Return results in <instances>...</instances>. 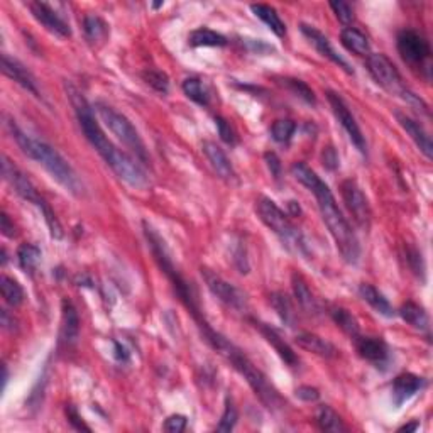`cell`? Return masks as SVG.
Wrapping results in <instances>:
<instances>
[{
	"label": "cell",
	"mask_w": 433,
	"mask_h": 433,
	"mask_svg": "<svg viewBox=\"0 0 433 433\" xmlns=\"http://www.w3.org/2000/svg\"><path fill=\"white\" fill-rule=\"evenodd\" d=\"M251 321L254 324V327H256L259 332L262 333V337L266 338L267 343H271V346L274 347V351L278 352V356L283 359V363L288 365V368H298L300 365V359H298V356L294 354V351L292 347L288 346L287 342H284V338L279 336V332L276 328L271 327V325L262 324V321H259L256 319H251Z\"/></svg>",
	"instance_id": "ac0fdd59"
},
{
	"label": "cell",
	"mask_w": 433,
	"mask_h": 433,
	"mask_svg": "<svg viewBox=\"0 0 433 433\" xmlns=\"http://www.w3.org/2000/svg\"><path fill=\"white\" fill-rule=\"evenodd\" d=\"M2 175L4 180L11 185V188L14 190L21 198H24L26 202L29 203H34L36 207L41 210L44 220H46V224L49 227V232H51V237L53 239L63 237V229H61V224L58 222L55 212H53V210L49 208V205L44 202L41 196H39L38 190H36V186L33 185V181H31L11 159L6 158V156L2 158Z\"/></svg>",
	"instance_id": "9c48e42d"
},
{
	"label": "cell",
	"mask_w": 433,
	"mask_h": 433,
	"mask_svg": "<svg viewBox=\"0 0 433 433\" xmlns=\"http://www.w3.org/2000/svg\"><path fill=\"white\" fill-rule=\"evenodd\" d=\"M330 9L333 11V14L342 24H352L356 21L354 16V9H352L347 2H341V0H336V2L328 4Z\"/></svg>",
	"instance_id": "b9f144b4"
},
{
	"label": "cell",
	"mask_w": 433,
	"mask_h": 433,
	"mask_svg": "<svg viewBox=\"0 0 433 433\" xmlns=\"http://www.w3.org/2000/svg\"><path fill=\"white\" fill-rule=\"evenodd\" d=\"M256 213L261 218L262 224L273 232L289 252L301 257L310 256V249H308L305 235L301 234L300 229L289 220V215H287L273 200L267 198V196H259L256 202Z\"/></svg>",
	"instance_id": "8992f818"
},
{
	"label": "cell",
	"mask_w": 433,
	"mask_h": 433,
	"mask_svg": "<svg viewBox=\"0 0 433 433\" xmlns=\"http://www.w3.org/2000/svg\"><path fill=\"white\" fill-rule=\"evenodd\" d=\"M188 44L193 48H222L227 44L224 34L208 28H198L191 31L188 36Z\"/></svg>",
	"instance_id": "f1b7e54d"
},
{
	"label": "cell",
	"mask_w": 433,
	"mask_h": 433,
	"mask_svg": "<svg viewBox=\"0 0 433 433\" xmlns=\"http://www.w3.org/2000/svg\"><path fill=\"white\" fill-rule=\"evenodd\" d=\"M296 132V124L289 119H281L271 126V137L279 144H288Z\"/></svg>",
	"instance_id": "74e56055"
},
{
	"label": "cell",
	"mask_w": 433,
	"mask_h": 433,
	"mask_svg": "<svg viewBox=\"0 0 433 433\" xmlns=\"http://www.w3.org/2000/svg\"><path fill=\"white\" fill-rule=\"evenodd\" d=\"M222 346H224L222 349H217L218 354L224 357L227 363L247 381V385L251 386L254 395L257 396L259 401H261L267 410H271V412H279V410H283L284 406H287V401L283 400L279 391L273 386V383L267 379V376L261 369H257L256 365L251 363V359H249L239 347H235L234 343L227 341V338Z\"/></svg>",
	"instance_id": "5b68a950"
},
{
	"label": "cell",
	"mask_w": 433,
	"mask_h": 433,
	"mask_svg": "<svg viewBox=\"0 0 433 433\" xmlns=\"http://www.w3.org/2000/svg\"><path fill=\"white\" fill-rule=\"evenodd\" d=\"M271 305L276 310V314L283 321L284 325H288V327H293L294 325V308L292 305V300H289V296L287 293H273L271 294Z\"/></svg>",
	"instance_id": "e575fe53"
},
{
	"label": "cell",
	"mask_w": 433,
	"mask_h": 433,
	"mask_svg": "<svg viewBox=\"0 0 433 433\" xmlns=\"http://www.w3.org/2000/svg\"><path fill=\"white\" fill-rule=\"evenodd\" d=\"M294 395L301 401H306V403H314V401H319L320 398V391L314 386H300L294 391Z\"/></svg>",
	"instance_id": "f6af8a7d"
},
{
	"label": "cell",
	"mask_w": 433,
	"mask_h": 433,
	"mask_svg": "<svg viewBox=\"0 0 433 433\" xmlns=\"http://www.w3.org/2000/svg\"><path fill=\"white\" fill-rule=\"evenodd\" d=\"M427 386V381L422 376H417L413 373H403L392 381V401L396 406H401L408 400H412L417 392H419Z\"/></svg>",
	"instance_id": "ffe728a7"
},
{
	"label": "cell",
	"mask_w": 433,
	"mask_h": 433,
	"mask_svg": "<svg viewBox=\"0 0 433 433\" xmlns=\"http://www.w3.org/2000/svg\"><path fill=\"white\" fill-rule=\"evenodd\" d=\"M202 278L213 296H217L224 305L237 311H244L245 308H247V298H245V294L240 292L239 288H235L234 284H230L229 281H225L222 276L213 273L208 267H202Z\"/></svg>",
	"instance_id": "4fadbf2b"
},
{
	"label": "cell",
	"mask_w": 433,
	"mask_h": 433,
	"mask_svg": "<svg viewBox=\"0 0 433 433\" xmlns=\"http://www.w3.org/2000/svg\"><path fill=\"white\" fill-rule=\"evenodd\" d=\"M83 33L87 41L98 46V44H104L109 39V24L98 16H87L83 19Z\"/></svg>",
	"instance_id": "4316f807"
},
{
	"label": "cell",
	"mask_w": 433,
	"mask_h": 433,
	"mask_svg": "<svg viewBox=\"0 0 433 433\" xmlns=\"http://www.w3.org/2000/svg\"><path fill=\"white\" fill-rule=\"evenodd\" d=\"M2 71L7 78H11L12 82H16L19 87L24 88L26 92H29L31 95H34L36 98H43L41 90H39L38 82H36L34 75L26 68L24 65L21 63L19 60L16 58L4 55L2 56Z\"/></svg>",
	"instance_id": "e0dca14e"
},
{
	"label": "cell",
	"mask_w": 433,
	"mask_h": 433,
	"mask_svg": "<svg viewBox=\"0 0 433 433\" xmlns=\"http://www.w3.org/2000/svg\"><path fill=\"white\" fill-rule=\"evenodd\" d=\"M406 259H408V264L413 269V273H423L422 254H419L417 249H408V251H406Z\"/></svg>",
	"instance_id": "c3c4849f"
},
{
	"label": "cell",
	"mask_w": 433,
	"mask_h": 433,
	"mask_svg": "<svg viewBox=\"0 0 433 433\" xmlns=\"http://www.w3.org/2000/svg\"><path fill=\"white\" fill-rule=\"evenodd\" d=\"M292 287H293V293H294V298H296L298 305H300L303 310L306 311V314H316V311L320 310L319 303H316V298L314 296V293H311V289L306 284V281L303 279L300 274L294 273L292 276Z\"/></svg>",
	"instance_id": "d4e9b609"
},
{
	"label": "cell",
	"mask_w": 433,
	"mask_h": 433,
	"mask_svg": "<svg viewBox=\"0 0 433 433\" xmlns=\"http://www.w3.org/2000/svg\"><path fill=\"white\" fill-rule=\"evenodd\" d=\"M66 417H68V422L70 425L75 428V430H85V432H90V427H87L83 423L82 417H80L77 408H75L73 405H68L66 406Z\"/></svg>",
	"instance_id": "ee69618b"
},
{
	"label": "cell",
	"mask_w": 433,
	"mask_h": 433,
	"mask_svg": "<svg viewBox=\"0 0 433 433\" xmlns=\"http://www.w3.org/2000/svg\"><path fill=\"white\" fill-rule=\"evenodd\" d=\"M215 127L218 131V136H220V139L225 142V144H230V146H235L237 144L239 137H237V132H235V129L230 126V122L224 117H220V115H217L215 119Z\"/></svg>",
	"instance_id": "60d3db41"
},
{
	"label": "cell",
	"mask_w": 433,
	"mask_h": 433,
	"mask_svg": "<svg viewBox=\"0 0 433 433\" xmlns=\"http://www.w3.org/2000/svg\"><path fill=\"white\" fill-rule=\"evenodd\" d=\"M93 109H95L98 117L104 122V126L109 129L127 149H131V153L136 156V159L139 161V163H149V154H147L144 141H142L139 131L134 127V124L126 115L120 114L119 110H115L114 107L105 104V102H95Z\"/></svg>",
	"instance_id": "ba28073f"
},
{
	"label": "cell",
	"mask_w": 433,
	"mask_h": 433,
	"mask_svg": "<svg viewBox=\"0 0 433 433\" xmlns=\"http://www.w3.org/2000/svg\"><path fill=\"white\" fill-rule=\"evenodd\" d=\"M419 428V423L418 422H413V423H408V425H403L400 428V432H417Z\"/></svg>",
	"instance_id": "f5cc1de1"
},
{
	"label": "cell",
	"mask_w": 433,
	"mask_h": 433,
	"mask_svg": "<svg viewBox=\"0 0 433 433\" xmlns=\"http://www.w3.org/2000/svg\"><path fill=\"white\" fill-rule=\"evenodd\" d=\"M203 154L207 156L210 166L213 168V171L217 173L218 176L224 178V180H234L235 178V171L234 166H232L230 159L227 158V154L224 153V149H222L220 146H217L215 142H203L202 146Z\"/></svg>",
	"instance_id": "7402d4cb"
},
{
	"label": "cell",
	"mask_w": 433,
	"mask_h": 433,
	"mask_svg": "<svg viewBox=\"0 0 433 433\" xmlns=\"http://www.w3.org/2000/svg\"><path fill=\"white\" fill-rule=\"evenodd\" d=\"M80 337V316L77 308L68 298L61 301V328L60 343L65 347H71L78 342Z\"/></svg>",
	"instance_id": "d6986e66"
},
{
	"label": "cell",
	"mask_w": 433,
	"mask_h": 433,
	"mask_svg": "<svg viewBox=\"0 0 433 433\" xmlns=\"http://www.w3.org/2000/svg\"><path fill=\"white\" fill-rule=\"evenodd\" d=\"M0 292H2L4 301H6L9 306L16 308L24 303V289H22V287L16 279L9 278L6 274L0 278Z\"/></svg>",
	"instance_id": "d6a6232c"
},
{
	"label": "cell",
	"mask_w": 433,
	"mask_h": 433,
	"mask_svg": "<svg viewBox=\"0 0 433 433\" xmlns=\"http://www.w3.org/2000/svg\"><path fill=\"white\" fill-rule=\"evenodd\" d=\"M352 341H354L357 354L376 368H386L391 363V351L383 338L364 337L359 333V336L352 337Z\"/></svg>",
	"instance_id": "5bb4252c"
},
{
	"label": "cell",
	"mask_w": 433,
	"mask_h": 433,
	"mask_svg": "<svg viewBox=\"0 0 433 433\" xmlns=\"http://www.w3.org/2000/svg\"><path fill=\"white\" fill-rule=\"evenodd\" d=\"M9 131L12 134V139L16 141V144L21 147V151L28 156L29 159L36 161L46 171L51 175L55 180L60 183L66 191L73 195H80L83 191V185L80 181V178L75 171L73 166L61 156L53 146H49L48 142L36 139V137L26 134L22 129L17 126L16 120H9Z\"/></svg>",
	"instance_id": "3957f363"
},
{
	"label": "cell",
	"mask_w": 433,
	"mask_h": 433,
	"mask_svg": "<svg viewBox=\"0 0 433 433\" xmlns=\"http://www.w3.org/2000/svg\"><path fill=\"white\" fill-rule=\"evenodd\" d=\"M237 419H239L237 410H235V406L232 405V401L227 398L225 410H224V413H222L220 422H218V425H217V432H224V433L232 432L235 428V425H237Z\"/></svg>",
	"instance_id": "ab89813d"
},
{
	"label": "cell",
	"mask_w": 433,
	"mask_h": 433,
	"mask_svg": "<svg viewBox=\"0 0 433 433\" xmlns=\"http://www.w3.org/2000/svg\"><path fill=\"white\" fill-rule=\"evenodd\" d=\"M395 117H396V120H398L400 126L403 127V131L408 134L410 137H412V141L417 144L418 149L422 151V154L425 156L427 159H432L433 144H432L430 136H428V132L423 129L422 124L403 112H395Z\"/></svg>",
	"instance_id": "44dd1931"
},
{
	"label": "cell",
	"mask_w": 433,
	"mask_h": 433,
	"mask_svg": "<svg viewBox=\"0 0 433 433\" xmlns=\"http://www.w3.org/2000/svg\"><path fill=\"white\" fill-rule=\"evenodd\" d=\"M316 423H319L320 430L324 432H332V433H341L347 432V427L343 425L342 418L336 413V410H332L327 405H321L316 410Z\"/></svg>",
	"instance_id": "4dcf8cb0"
},
{
	"label": "cell",
	"mask_w": 433,
	"mask_h": 433,
	"mask_svg": "<svg viewBox=\"0 0 433 433\" xmlns=\"http://www.w3.org/2000/svg\"><path fill=\"white\" fill-rule=\"evenodd\" d=\"M264 161H266L267 168H269L271 175H273L274 180H279L281 173H283V166H281V161H279L278 156H276L274 153H266Z\"/></svg>",
	"instance_id": "bcb514c9"
},
{
	"label": "cell",
	"mask_w": 433,
	"mask_h": 433,
	"mask_svg": "<svg viewBox=\"0 0 433 433\" xmlns=\"http://www.w3.org/2000/svg\"><path fill=\"white\" fill-rule=\"evenodd\" d=\"M396 46H398L400 56L406 65H410V68L418 70L419 73H423V77L430 80L432 48L425 36L419 34L418 31L405 29L398 34Z\"/></svg>",
	"instance_id": "30bf717a"
},
{
	"label": "cell",
	"mask_w": 433,
	"mask_h": 433,
	"mask_svg": "<svg viewBox=\"0 0 433 433\" xmlns=\"http://www.w3.org/2000/svg\"><path fill=\"white\" fill-rule=\"evenodd\" d=\"M292 175L294 176V180L300 181L305 188L315 195L321 213V220L327 225L343 261L349 262V264H357L360 257L359 240H357V235L352 230L349 220L343 217L336 196L328 188L327 183L321 181L320 176L305 163H294L292 166Z\"/></svg>",
	"instance_id": "7a4b0ae2"
},
{
	"label": "cell",
	"mask_w": 433,
	"mask_h": 433,
	"mask_svg": "<svg viewBox=\"0 0 433 433\" xmlns=\"http://www.w3.org/2000/svg\"><path fill=\"white\" fill-rule=\"evenodd\" d=\"M400 315L406 324L412 325L413 328L419 330V332H427L430 328V319H428L427 310L422 305H418V303L406 301L400 308Z\"/></svg>",
	"instance_id": "484cf974"
},
{
	"label": "cell",
	"mask_w": 433,
	"mask_h": 433,
	"mask_svg": "<svg viewBox=\"0 0 433 433\" xmlns=\"http://www.w3.org/2000/svg\"><path fill=\"white\" fill-rule=\"evenodd\" d=\"M330 316H332V320L336 321L337 327H341L351 338L360 333L359 321H357L356 316L352 315L349 310H346V308L333 306L332 310H330Z\"/></svg>",
	"instance_id": "836d02e7"
},
{
	"label": "cell",
	"mask_w": 433,
	"mask_h": 433,
	"mask_svg": "<svg viewBox=\"0 0 433 433\" xmlns=\"http://www.w3.org/2000/svg\"><path fill=\"white\" fill-rule=\"evenodd\" d=\"M327 100H328L330 107H332L333 115H336L338 124L343 127V131L347 132V136H349L352 144L357 147L359 153L368 154V142H365L364 134H363V131H360L359 124H357L354 114L351 112L349 105L346 104V100H343V98L333 90H327Z\"/></svg>",
	"instance_id": "8fae6325"
},
{
	"label": "cell",
	"mask_w": 433,
	"mask_h": 433,
	"mask_svg": "<svg viewBox=\"0 0 433 433\" xmlns=\"http://www.w3.org/2000/svg\"><path fill=\"white\" fill-rule=\"evenodd\" d=\"M365 68H368L369 75L374 78V82H376L379 87L385 88L391 95L401 97L406 104L412 105L413 109L428 115V105L418 95H415L408 87H405L398 68H396L395 63H392L386 55H383V53H373V55H369L368 60H365Z\"/></svg>",
	"instance_id": "52a82bcc"
},
{
	"label": "cell",
	"mask_w": 433,
	"mask_h": 433,
	"mask_svg": "<svg viewBox=\"0 0 433 433\" xmlns=\"http://www.w3.org/2000/svg\"><path fill=\"white\" fill-rule=\"evenodd\" d=\"M0 230H2V234L6 235V237H14L16 235L14 222L9 218L6 212H2V215H0Z\"/></svg>",
	"instance_id": "681fc988"
},
{
	"label": "cell",
	"mask_w": 433,
	"mask_h": 433,
	"mask_svg": "<svg viewBox=\"0 0 433 433\" xmlns=\"http://www.w3.org/2000/svg\"><path fill=\"white\" fill-rule=\"evenodd\" d=\"M66 93H68L71 105H73L75 115H77L82 132L85 134V137L90 142L93 149L105 161L107 166H110L115 175L122 181H126L129 186H132V188H146V186L149 185V178H147L146 169L141 166L139 161L132 158L131 154H127L126 151L119 149V147L105 136V132L102 131L100 124H98V120L95 119V114H93V107L88 104V100L85 98L83 93L80 92L73 83H66Z\"/></svg>",
	"instance_id": "6da1fadb"
},
{
	"label": "cell",
	"mask_w": 433,
	"mask_h": 433,
	"mask_svg": "<svg viewBox=\"0 0 433 433\" xmlns=\"http://www.w3.org/2000/svg\"><path fill=\"white\" fill-rule=\"evenodd\" d=\"M294 342L298 343V347H301L303 351L311 352V354L325 357V359H332L338 354V351L336 349L333 343H330L325 338H321L319 336L311 332H300L296 337H294Z\"/></svg>",
	"instance_id": "603a6c76"
},
{
	"label": "cell",
	"mask_w": 433,
	"mask_h": 433,
	"mask_svg": "<svg viewBox=\"0 0 433 433\" xmlns=\"http://www.w3.org/2000/svg\"><path fill=\"white\" fill-rule=\"evenodd\" d=\"M321 161H324V166L327 169H337L338 168V156L332 146L325 147L324 153H321Z\"/></svg>",
	"instance_id": "7dc6e473"
},
{
	"label": "cell",
	"mask_w": 433,
	"mask_h": 433,
	"mask_svg": "<svg viewBox=\"0 0 433 433\" xmlns=\"http://www.w3.org/2000/svg\"><path fill=\"white\" fill-rule=\"evenodd\" d=\"M41 249L34 244H22L17 249V259H19V264L26 273L34 274L38 271L39 264H41Z\"/></svg>",
	"instance_id": "1f68e13d"
},
{
	"label": "cell",
	"mask_w": 433,
	"mask_h": 433,
	"mask_svg": "<svg viewBox=\"0 0 433 433\" xmlns=\"http://www.w3.org/2000/svg\"><path fill=\"white\" fill-rule=\"evenodd\" d=\"M2 325L6 330H11V332H14L17 328V320L14 319V315L9 314L7 310H2Z\"/></svg>",
	"instance_id": "816d5d0a"
},
{
	"label": "cell",
	"mask_w": 433,
	"mask_h": 433,
	"mask_svg": "<svg viewBox=\"0 0 433 433\" xmlns=\"http://www.w3.org/2000/svg\"><path fill=\"white\" fill-rule=\"evenodd\" d=\"M342 198L346 203L347 210L354 218V222L360 229L368 230L370 227V220H373V210H370L368 196L360 190L356 180H346L341 185Z\"/></svg>",
	"instance_id": "7c38bea8"
},
{
	"label": "cell",
	"mask_w": 433,
	"mask_h": 433,
	"mask_svg": "<svg viewBox=\"0 0 433 433\" xmlns=\"http://www.w3.org/2000/svg\"><path fill=\"white\" fill-rule=\"evenodd\" d=\"M183 92H185V95L190 98V100H193L195 104L202 105V107H207L210 104V95L207 92V88L203 87L202 80L191 77V78H186L185 82H183L181 85Z\"/></svg>",
	"instance_id": "d590c367"
},
{
	"label": "cell",
	"mask_w": 433,
	"mask_h": 433,
	"mask_svg": "<svg viewBox=\"0 0 433 433\" xmlns=\"http://www.w3.org/2000/svg\"><path fill=\"white\" fill-rule=\"evenodd\" d=\"M300 29H301L303 36H305L308 41H310V44H314L315 49L320 53L321 56L327 58V60L332 61L333 65H337L338 68H342L347 75H354V70H352L349 61H347L346 58H342L336 51V49H333L327 36H325L324 33H320V31L314 28V26H308V24H301Z\"/></svg>",
	"instance_id": "2e32d148"
},
{
	"label": "cell",
	"mask_w": 433,
	"mask_h": 433,
	"mask_svg": "<svg viewBox=\"0 0 433 433\" xmlns=\"http://www.w3.org/2000/svg\"><path fill=\"white\" fill-rule=\"evenodd\" d=\"M142 80L149 85L153 90H156L161 95H166L169 92V78L164 71L161 70H146L142 71Z\"/></svg>",
	"instance_id": "f35d334b"
},
{
	"label": "cell",
	"mask_w": 433,
	"mask_h": 433,
	"mask_svg": "<svg viewBox=\"0 0 433 433\" xmlns=\"http://www.w3.org/2000/svg\"><path fill=\"white\" fill-rule=\"evenodd\" d=\"M359 294L360 298L368 303V305L373 308L374 311H378L379 315L386 316V319H391V316H395V308L391 306V303L387 301V298L379 292L378 288H374L373 284L363 283L359 287Z\"/></svg>",
	"instance_id": "cb8c5ba5"
},
{
	"label": "cell",
	"mask_w": 433,
	"mask_h": 433,
	"mask_svg": "<svg viewBox=\"0 0 433 433\" xmlns=\"http://www.w3.org/2000/svg\"><path fill=\"white\" fill-rule=\"evenodd\" d=\"M186 423H188V418L185 415H171L166 418L163 428L169 433H181L186 428Z\"/></svg>",
	"instance_id": "7bdbcfd3"
},
{
	"label": "cell",
	"mask_w": 433,
	"mask_h": 433,
	"mask_svg": "<svg viewBox=\"0 0 433 433\" xmlns=\"http://www.w3.org/2000/svg\"><path fill=\"white\" fill-rule=\"evenodd\" d=\"M31 14L44 29L49 31L51 34L58 36V38H70L71 36V28L63 17L53 9L49 4L44 2H31L29 4Z\"/></svg>",
	"instance_id": "9a60e30c"
},
{
	"label": "cell",
	"mask_w": 433,
	"mask_h": 433,
	"mask_svg": "<svg viewBox=\"0 0 433 433\" xmlns=\"http://www.w3.org/2000/svg\"><path fill=\"white\" fill-rule=\"evenodd\" d=\"M341 41L343 46L349 49L351 53H354L357 56H369L370 46L369 39L356 28H346L341 33Z\"/></svg>",
	"instance_id": "f546056e"
},
{
	"label": "cell",
	"mask_w": 433,
	"mask_h": 433,
	"mask_svg": "<svg viewBox=\"0 0 433 433\" xmlns=\"http://www.w3.org/2000/svg\"><path fill=\"white\" fill-rule=\"evenodd\" d=\"M142 230H144L146 240H147V244H149L151 252H153L156 262H158L161 271L166 274V278L169 279V283H171V287H173V289H175V293L178 294V298H180L186 310H188L191 316L195 319L200 332L207 327H210L208 321L205 320L202 308H200V305H198V298H196L195 288L191 287L188 281L183 278V274L180 273V271H178V267L175 266V262H173L171 254H169V249H168L166 242H164V239L161 237V235L158 234V230H156L151 224H147V222H142Z\"/></svg>",
	"instance_id": "277c9868"
},
{
	"label": "cell",
	"mask_w": 433,
	"mask_h": 433,
	"mask_svg": "<svg viewBox=\"0 0 433 433\" xmlns=\"http://www.w3.org/2000/svg\"><path fill=\"white\" fill-rule=\"evenodd\" d=\"M251 11L254 12V16L264 22L267 28L273 31L278 38H283V36L287 34V26H284L283 21H281L279 14L276 12V9H273L271 6H266V4H252Z\"/></svg>",
	"instance_id": "83f0119b"
},
{
	"label": "cell",
	"mask_w": 433,
	"mask_h": 433,
	"mask_svg": "<svg viewBox=\"0 0 433 433\" xmlns=\"http://www.w3.org/2000/svg\"><path fill=\"white\" fill-rule=\"evenodd\" d=\"M245 43L249 44V48L252 49L254 53H257V55H261V53L264 51H273V46H269V44H266L264 41H261V39H245Z\"/></svg>",
	"instance_id": "f907efd6"
},
{
	"label": "cell",
	"mask_w": 433,
	"mask_h": 433,
	"mask_svg": "<svg viewBox=\"0 0 433 433\" xmlns=\"http://www.w3.org/2000/svg\"><path fill=\"white\" fill-rule=\"evenodd\" d=\"M281 83L288 88L289 92H293L294 95L300 97L303 102H306L308 105H315L316 104V97L314 90L305 82L298 78H281Z\"/></svg>",
	"instance_id": "8d00e7d4"
}]
</instances>
